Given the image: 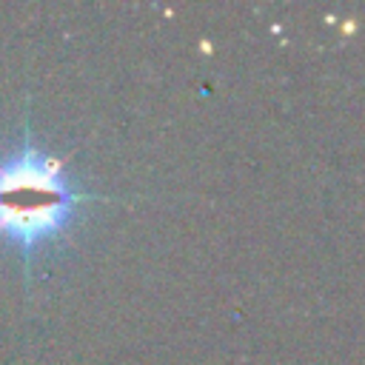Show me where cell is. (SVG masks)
<instances>
[{
	"instance_id": "cell-1",
	"label": "cell",
	"mask_w": 365,
	"mask_h": 365,
	"mask_svg": "<svg viewBox=\"0 0 365 365\" xmlns=\"http://www.w3.org/2000/svg\"><path fill=\"white\" fill-rule=\"evenodd\" d=\"M91 200L106 197L77 188L66 174V163L40 148L26 108L20 145L0 157V240L20 254L26 282L37 254L60 242Z\"/></svg>"
}]
</instances>
